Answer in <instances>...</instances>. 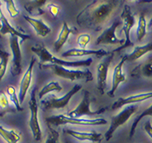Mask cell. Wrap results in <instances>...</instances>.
<instances>
[{"label":"cell","instance_id":"cell-1","mask_svg":"<svg viewBox=\"0 0 152 143\" xmlns=\"http://www.w3.org/2000/svg\"><path fill=\"white\" fill-rule=\"evenodd\" d=\"M122 3L116 0H94L82 10L76 17L80 27L100 31Z\"/></svg>","mask_w":152,"mask_h":143},{"label":"cell","instance_id":"cell-2","mask_svg":"<svg viewBox=\"0 0 152 143\" xmlns=\"http://www.w3.org/2000/svg\"><path fill=\"white\" fill-rule=\"evenodd\" d=\"M31 52L36 54L39 58L41 64L45 63L50 64H55L58 66L65 67V68H76V67H88L92 64V58H87L86 60H81L77 61H67L57 58L53 54L48 51L46 47L42 45H34L31 47Z\"/></svg>","mask_w":152,"mask_h":143},{"label":"cell","instance_id":"cell-3","mask_svg":"<svg viewBox=\"0 0 152 143\" xmlns=\"http://www.w3.org/2000/svg\"><path fill=\"white\" fill-rule=\"evenodd\" d=\"M41 69H47L50 70L58 77L63 78V79L68 80L71 81L75 80H83L86 82L91 81L93 80V75L92 72L89 69H85V70H73V69H68L65 67L58 66L55 64H40Z\"/></svg>","mask_w":152,"mask_h":143},{"label":"cell","instance_id":"cell-4","mask_svg":"<svg viewBox=\"0 0 152 143\" xmlns=\"http://www.w3.org/2000/svg\"><path fill=\"white\" fill-rule=\"evenodd\" d=\"M47 124L50 125H102L107 123V121L104 118H76L71 117L68 115H55L46 118Z\"/></svg>","mask_w":152,"mask_h":143},{"label":"cell","instance_id":"cell-5","mask_svg":"<svg viewBox=\"0 0 152 143\" xmlns=\"http://www.w3.org/2000/svg\"><path fill=\"white\" fill-rule=\"evenodd\" d=\"M82 89V85L79 84H76L71 88L69 92L66 93L65 95L57 97L55 95H50L47 97L44 98L41 101V106L43 110H50V109H64L66 106L68 105L71 98L79 93Z\"/></svg>","mask_w":152,"mask_h":143},{"label":"cell","instance_id":"cell-6","mask_svg":"<svg viewBox=\"0 0 152 143\" xmlns=\"http://www.w3.org/2000/svg\"><path fill=\"white\" fill-rule=\"evenodd\" d=\"M36 91L37 88L34 87L31 91V94H30V101L28 103L30 112H31L29 126L31 130L34 139L36 142H39L42 138V130L39 120V105L36 98Z\"/></svg>","mask_w":152,"mask_h":143},{"label":"cell","instance_id":"cell-7","mask_svg":"<svg viewBox=\"0 0 152 143\" xmlns=\"http://www.w3.org/2000/svg\"><path fill=\"white\" fill-rule=\"evenodd\" d=\"M139 107L136 105H130L125 107L121 112H119L118 114L111 117V122H110V127L106 132L104 138H105L107 142L111 139V138L114 135V133L121 125H123L128 121L131 117V116L134 114L138 111Z\"/></svg>","mask_w":152,"mask_h":143},{"label":"cell","instance_id":"cell-8","mask_svg":"<svg viewBox=\"0 0 152 143\" xmlns=\"http://www.w3.org/2000/svg\"><path fill=\"white\" fill-rule=\"evenodd\" d=\"M91 95L89 91H84L83 97L80 103L77 105L75 109L71 111L67 115L71 117H76V118H84V117H92V116H96L99 114H103L104 112L107 111L108 108L103 107L102 109L96 110V111H92L91 110Z\"/></svg>","mask_w":152,"mask_h":143},{"label":"cell","instance_id":"cell-9","mask_svg":"<svg viewBox=\"0 0 152 143\" xmlns=\"http://www.w3.org/2000/svg\"><path fill=\"white\" fill-rule=\"evenodd\" d=\"M121 18L123 20V29L122 30L125 36V43H123V45L118 47L117 49L113 51V53L117 52H119L123 49L134 45V43L131 40V31L135 25V19H134V14L132 13L131 8L127 4L123 6V11L121 13Z\"/></svg>","mask_w":152,"mask_h":143},{"label":"cell","instance_id":"cell-10","mask_svg":"<svg viewBox=\"0 0 152 143\" xmlns=\"http://www.w3.org/2000/svg\"><path fill=\"white\" fill-rule=\"evenodd\" d=\"M120 21L114 22L110 27L101 33L95 41L96 45H123L125 39H119L116 35V30L120 25Z\"/></svg>","mask_w":152,"mask_h":143},{"label":"cell","instance_id":"cell-11","mask_svg":"<svg viewBox=\"0 0 152 143\" xmlns=\"http://www.w3.org/2000/svg\"><path fill=\"white\" fill-rule=\"evenodd\" d=\"M114 58V54L110 52L106 56L97 66V89L101 95L104 94L107 86V74L109 67Z\"/></svg>","mask_w":152,"mask_h":143},{"label":"cell","instance_id":"cell-12","mask_svg":"<svg viewBox=\"0 0 152 143\" xmlns=\"http://www.w3.org/2000/svg\"><path fill=\"white\" fill-rule=\"evenodd\" d=\"M10 48L12 52V64H11V72L13 77H16L21 74L22 72V52L19 38L16 35L10 36Z\"/></svg>","mask_w":152,"mask_h":143},{"label":"cell","instance_id":"cell-13","mask_svg":"<svg viewBox=\"0 0 152 143\" xmlns=\"http://www.w3.org/2000/svg\"><path fill=\"white\" fill-rule=\"evenodd\" d=\"M36 62V59L34 57H32L30 62L28 69H26L25 73L23 76V78L21 80V82L19 85V90H18V99H19V102L20 104L23 103L24 100L26 98V93L29 90L31 85L32 81V76H33V69H34V64Z\"/></svg>","mask_w":152,"mask_h":143},{"label":"cell","instance_id":"cell-14","mask_svg":"<svg viewBox=\"0 0 152 143\" xmlns=\"http://www.w3.org/2000/svg\"><path fill=\"white\" fill-rule=\"evenodd\" d=\"M125 62H126V59L124 56H123L120 62L115 67V69L113 70L111 88L107 93V95L110 97H114L115 96V93L118 86L122 83L126 81V75L123 72V65L125 64Z\"/></svg>","mask_w":152,"mask_h":143},{"label":"cell","instance_id":"cell-15","mask_svg":"<svg viewBox=\"0 0 152 143\" xmlns=\"http://www.w3.org/2000/svg\"><path fill=\"white\" fill-rule=\"evenodd\" d=\"M152 98V92L150 93H139L137 95H132L127 97H120L118 100L115 101L111 105L110 109L111 110H116L123 107L125 105H135L136 103L142 102Z\"/></svg>","mask_w":152,"mask_h":143},{"label":"cell","instance_id":"cell-16","mask_svg":"<svg viewBox=\"0 0 152 143\" xmlns=\"http://www.w3.org/2000/svg\"><path fill=\"white\" fill-rule=\"evenodd\" d=\"M63 132L66 134L71 135L77 140L83 141V142H101L102 140V133L94 131H90V132H82V131H76V130H63Z\"/></svg>","mask_w":152,"mask_h":143},{"label":"cell","instance_id":"cell-17","mask_svg":"<svg viewBox=\"0 0 152 143\" xmlns=\"http://www.w3.org/2000/svg\"><path fill=\"white\" fill-rule=\"evenodd\" d=\"M110 52H106L103 49L99 50H87V49H80V48H71L62 54V56L64 58H70V57H82L86 56H96L98 57L107 56Z\"/></svg>","mask_w":152,"mask_h":143},{"label":"cell","instance_id":"cell-18","mask_svg":"<svg viewBox=\"0 0 152 143\" xmlns=\"http://www.w3.org/2000/svg\"><path fill=\"white\" fill-rule=\"evenodd\" d=\"M75 34H76L75 28V27H70L67 23L63 22L60 32H59V34L58 35V38H57V40H55V43H54V48H55V52H58L60 50L61 48L65 45V43L68 40L69 36L71 35Z\"/></svg>","mask_w":152,"mask_h":143},{"label":"cell","instance_id":"cell-19","mask_svg":"<svg viewBox=\"0 0 152 143\" xmlns=\"http://www.w3.org/2000/svg\"><path fill=\"white\" fill-rule=\"evenodd\" d=\"M23 18L34 28L39 36L46 37L51 32V28L47 24H45L41 19H35L28 15H24Z\"/></svg>","mask_w":152,"mask_h":143},{"label":"cell","instance_id":"cell-20","mask_svg":"<svg viewBox=\"0 0 152 143\" xmlns=\"http://www.w3.org/2000/svg\"><path fill=\"white\" fill-rule=\"evenodd\" d=\"M10 34L11 35H16L18 38L21 39V42L24 41L26 40H29L31 39V36L29 35L23 34L18 30H16L14 27L11 25L9 23L7 19L5 16H3V19H2V27H1V30H0V35H4Z\"/></svg>","mask_w":152,"mask_h":143},{"label":"cell","instance_id":"cell-21","mask_svg":"<svg viewBox=\"0 0 152 143\" xmlns=\"http://www.w3.org/2000/svg\"><path fill=\"white\" fill-rule=\"evenodd\" d=\"M152 52V42L148 43L147 44L142 46H137L134 48V50L130 54L123 56L126 59V61L129 62H133L136 61L142 58V56H145L147 53Z\"/></svg>","mask_w":152,"mask_h":143},{"label":"cell","instance_id":"cell-22","mask_svg":"<svg viewBox=\"0 0 152 143\" xmlns=\"http://www.w3.org/2000/svg\"><path fill=\"white\" fill-rule=\"evenodd\" d=\"M131 77L136 78H152V60L146 61L131 71Z\"/></svg>","mask_w":152,"mask_h":143},{"label":"cell","instance_id":"cell-23","mask_svg":"<svg viewBox=\"0 0 152 143\" xmlns=\"http://www.w3.org/2000/svg\"><path fill=\"white\" fill-rule=\"evenodd\" d=\"M46 0H36V1H30L25 4L24 7L26 11L31 15L32 18L38 17L45 13L44 6L46 5Z\"/></svg>","mask_w":152,"mask_h":143},{"label":"cell","instance_id":"cell-24","mask_svg":"<svg viewBox=\"0 0 152 143\" xmlns=\"http://www.w3.org/2000/svg\"><path fill=\"white\" fill-rule=\"evenodd\" d=\"M16 111L15 108L11 105L8 96L3 92H0V117L9 113H15Z\"/></svg>","mask_w":152,"mask_h":143},{"label":"cell","instance_id":"cell-25","mask_svg":"<svg viewBox=\"0 0 152 143\" xmlns=\"http://www.w3.org/2000/svg\"><path fill=\"white\" fill-rule=\"evenodd\" d=\"M0 136L7 143H18L21 140V136L19 133L13 130H7L2 125H0Z\"/></svg>","mask_w":152,"mask_h":143},{"label":"cell","instance_id":"cell-26","mask_svg":"<svg viewBox=\"0 0 152 143\" xmlns=\"http://www.w3.org/2000/svg\"><path fill=\"white\" fill-rule=\"evenodd\" d=\"M62 90H63V87L61 86L60 84L56 80H52L48 83L47 85H45L41 89V91L39 93V98L41 100L43 98V97L47 95L48 93L55 92H55H61Z\"/></svg>","mask_w":152,"mask_h":143},{"label":"cell","instance_id":"cell-27","mask_svg":"<svg viewBox=\"0 0 152 143\" xmlns=\"http://www.w3.org/2000/svg\"><path fill=\"white\" fill-rule=\"evenodd\" d=\"M147 24L144 13H142L139 17L138 26L136 29V35L138 41H142L147 35Z\"/></svg>","mask_w":152,"mask_h":143},{"label":"cell","instance_id":"cell-28","mask_svg":"<svg viewBox=\"0 0 152 143\" xmlns=\"http://www.w3.org/2000/svg\"><path fill=\"white\" fill-rule=\"evenodd\" d=\"M147 116L152 117V104L147 108V109H145L143 112H142L141 114H139V115L134 118V122H133V124L131 125L130 133H129V138H131L134 136V133H135V130H136L137 128V125H139V122H140L143 117H147Z\"/></svg>","mask_w":152,"mask_h":143},{"label":"cell","instance_id":"cell-29","mask_svg":"<svg viewBox=\"0 0 152 143\" xmlns=\"http://www.w3.org/2000/svg\"><path fill=\"white\" fill-rule=\"evenodd\" d=\"M10 53L0 48V81L3 79L7 69Z\"/></svg>","mask_w":152,"mask_h":143},{"label":"cell","instance_id":"cell-30","mask_svg":"<svg viewBox=\"0 0 152 143\" xmlns=\"http://www.w3.org/2000/svg\"><path fill=\"white\" fill-rule=\"evenodd\" d=\"M7 96L8 97H9V100H10V101H11V102L13 103L16 110L18 112L23 111V109L21 107V104L19 102V99H18V96L17 95V93H16L15 88L14 87V86H12V85L8 86L7 89Z\"/></svg>","mask_w":152,"mask_h":143},{"label":"cell","instance_id":"cell-31","mask_svg":"<svg viewBox=\"0 0 152 143\" xmlns=\"http://www.w3.org/2000/svg\"><path fill=\"white\" fill-rule=\"evenodd\" d=\"M47 137L44 143H60L59 133L57 130L52 127V125L47 124Z\"/></svg>","mask_w":152,"mask_h":143},{"label":"cell","instance_id":"cell-32","mask_svg":"<svg viewBox=\"0 0 152 143\" xmlns=\"http://www.w3.org/2000/svg\"><path fill=\"white\" fill-rule=\"evenodd\" d=\"M5 3L7 11L8 14L10 15L11 17L15 18L16 16H18L19 15V11H18V8L16 7L15 1H13V0H7V1H5Z\"/></svg>","mask_w":152,"mask_h":143},{"label":"cell","instance_id":"cell-33","mask_svg":"<svg viewBox=\"0 0 152 143\" xmlns=\"http://www.w3.org/2000/svg\"><path fill=\"white\" fill-rule=\"evenodd\" d=\"M91 40V35L89 34L85 33V34L80 35L78 37V40H77L80 49H86Z\"/></svg>","mask_w":152,"mask_h":143},{"label":"cell","instance_id":"cell-34","mask_svg":"<svg viewBox=\"0 0 152 143\" xmlns=\"http://www.w3.org/2000/svg\"><path fill=\"white\" fill-rule=\"evenodd\" d=\"M47 8L54 18H56L58 15L59 12H60V8H59V7L55 5V3H50V4H48L47 6Z\"/></svg>","mask_w":152,"mask_h":143},{"label":"cell","instance_id":"cell-35","mask_svg":"<svg viewBox=\"0 0 152 143\" xmlns=\"http://www.w3.org/2000/svg\"><path fill=\"white\" fill-rule=\"evenodd\" d=\"M144 130L149 137L152 139V125L151 121H147L144 125Z\"/></svg>","mask_w":152,"mask_h":143},{"label":"cell","instance_id":"cell-36","mask_svg":"<svg viewBox=\"0 0 152 143\" xmlns=\"http://www.w3.org/2000/svg\"><path fill=\"white\" fill-rule=\"evenodd\" d=\"M3 11H2V8H1V2H0V30H1V27H2V19H3Z\"/></svg>","mask_w":152,"mask_h":143},{"label":"cell","instance_id":"cell-37","mask_svg":"<svg viewBox=\"0 0 152 143\" xmlns=\"http://www.w3.org/2000/svg\"><path fill=\"white\" fill-rule=\"evenodd\" d=\"M152 27V18H151V20H150L149 24H147V27H148V28H150V27Z\"/></svg>","mask_w":152,"mask_h":143}]
</instances>
